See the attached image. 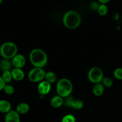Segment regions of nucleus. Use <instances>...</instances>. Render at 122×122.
<instances>
[{
	"label": "nucleus",
	"mask_w": 122,
	"mask_h": 122,
	"mask_svg": "<svg viewBox=\"0 0 122 122\" xmlns=\"http://www.w3.org/2000/svg\"><path fill=\"white\" fill-rule=\"evenodd\" d=\"M45 81L51 84V83H55L57 81V77L56 73H54L53 71H48L45 75Z\"/></svg>",
	"instance_id": "dca6fc26"
},
{
	"label": "nucleus",
	"mask_w": 122,
	"mask_h": 122,
	"mask_svg": "<svg viewBox=\"0 0 122 122\" xmlns=\"http://www.w3.org/2000/svg\"><path fill=\"white\" fill-rule=\"evenodd\" d=\"M73 100V97H71L70 95V96L65 98V100H64V104H65L66 106H67V107H71V103H72Z\"/></svg>",
	"instance_id": "b1692460"
},
{
	"label": "nucleus",
	"mask_w": 122,
	"mask_h": 122,
	"mask_svg": "<svg viewBox=\"0 0 122 122\" xmlns=\"http://www.w3.org/2000/svg\"><path fill=\"white\" fill-rule=\"evenodd\" d=\"M30 61L35 67L42 68L48 63V57L44 50L35 48L31 51L29 55Z\"/></svg>",
	"instance_id": "f257e3e1"
},
{
	"label": "nucleus",
	"mask_w": 122,
	"mask_h": 122,
	"mask_svg": "<svg viewBox=\"0 0 122 122\" xmlns=\"http://www.w3.org/2000/svg\"><path fill=\"white\" fill-rule=\"evenodd\" d=\"M50 104L53 108H59L64 104V99L60 95H56L51 98Z\"/></svg>",
	"instance_id": "9b49d317"
},
{
	"label": "nucleus",
	"mask_w": 122,
	"mask_h": 122,
	"mask_svg": "<svg viewBox=\"0 0 122 122\" xmlns=\"http://www.w3.org/2000/svg\"><path fill=\"white\" fill-rule=\"evenodd\" d=\"M51 83L46 81L39 82L38 86V92L42 95H45L48 94L51 91Z\"/></svg>",
	"instance_id": "6e6552de"
},
{
	"label": "nucleus",
	"mask_w": 122,
	"mask_h": 122,
	"mask_svg": "<svg viewBox=\"0 0 122 122\" xmlns=\"http://www.w3.org/2000/svg\"><path fill=\"white\" fill-rule=\"evenodd\" d=\"M104 88L103 85L101 83H97L95 84L94 86L92 89L93 94L95 96L97 97H100L103 94L104 92Z\"/></svg>",
	"instance_id": "4468645a"
},
{
	"label": "nucleus",
	"mask_w": 122,
	"mask_h": 122,
	"mask_svg": "<svg viewBox=\"0 0 122 122\" xmlns=\"http://www.w3.org/2000/svg\"><path fill=\"white\" fill-rule=\"evenodd\" d=\"M13 79L16 81H21L25 77V73L21 69L14 68L11 70Z\"/></svg>",
	"instance_id": "9d476101"
},
{
	"label": "nucleus",
	"mask_w": 122,
	"mask_h": 122,
	"mask_svg": "<svg viewBox=\"0 0 122 122\" xmlns=\"http://www.w3.org/2000/svg\"><path fill=\"white\" fill-rule=\"evenodd\" d=\"M88 79L94 84L101 83L104 78V74L102 70L98 67H93L88 71Z\"/></svg>",
	"instance_id": "39448f33"
},
{
	"label": "nucleus",
	"mask_w": 122,
	"mask_h": 122,
	"mask_svg": "<svg viewBox=\"0 0 122 122\" xmlns=\"http://www.w3.org/2000/svg\"><path fill=\"white\" fill-rule=\"evenodd\" d=\"M30 110L29 105L26 102H21L16 107V112L20 114H26Z\"/></svg>",
	"instance_id": "ddd939ff"
},
{
	"label": "nucleus",
	"mask_w": 122,
	"mask_h": 122,
	"mask_svg": "<svg viewBox=\"0 0 122 122\" xmlns=\"http://www.w3.org/2000/svg\"><path fill=\"white\" fill-rule=\"evenodd\" d=\"M61 122H76V118L73 114H68L63 117Z\"/></svg>",
	"instance_id": "412c9836"
},
{
	"label": "nucleus",
	"mask_w": 122,
	"mask_h": 122,
	"mask_svg": "<svg viewBox=\"0 0 122 122\" xmlns=\"http://www.w3.org/2000/svg\"><path fill=\"white\" fill-rule=\"evenodd\" d=\"M63 22L68 29H75L81 25V17L76 11H68L63 15Z\"/></svg>",
	"instance_id": "f03ea898"
},
{
	"label": "nucleus",
	"mask_w": 122,
	"mask_h": 122,
	"mask_svg": "<svg viewBox=\"0 0 122 122\" xmlns=\"http://www.w3.org/2000/svg\"><path fill=\"white\" fill-rule=\"evenodd\" d=\"M4 91L7 95H12L14 92V88L13 86L10 85H6L4 89Z\"/></svg>",
	"instance_id": "4be33fe9"
},
{
	"label": "nucleus",
	"mask_w": 122,
	"mask_h": 122,
	"mask_svg": "<svg viewBox=\"0 0 122 122\" xmlns=\"http://www.w3.org/2000/svg\"><path fill=\"white\" fill-rule=\"evenodd\" d=\"M101 83L106 88H110L113 85V81L111 78L108 77H104Z\"/></svg>",
	"instance_id": "aec40b11"
},
{
	"label": "nucleus",
	"mask_w": 122,
	"mask_h": 122,
	"mask_svg": "<svg viewBox=\"0 0 122 122\" xmlns=\"http://www.w3.org/2000/svg\"><path fill=\"white\" fill-rule=\"evenodd\" d=\"M83 106H84V104L82 100H79V99H74L71 103V107L75 110H79L83 108Z\"/></svg>",
	"instance_id": "f3484780"
},
{
	"label": "nucleus",
	"mask_w": 122,
	"mask_h": 122,
	"mask_svg": "<svg viewBox=\"0 0 122 122\" xmlns=\"http://www.w3.org/2000/svg\"><path fill=\"white\" fill-rule=\"evenodd\" d=\"M26 63V60L25 56L22 54H17L12 59V63L14 68L21 69L25 66Z\"/></svg>",
	"instance_id": "0eeeda50"
},
{
	"label": "nucleus",
	"mask_w": 122,
	"mask_h": 122,
	"mask_svg": "<svg viewBox=\"0 0 122 122\" xmlns=\"http://www.w3.org/2000/svg\"><path fill=\"white\" fill-rule=\"evenodd\" d=\"M0 52L4 59H13L17 53V46L14 43L6 42L1 45Z\"/></svg>",
	"instance_id": "20e7f679"
},
{
	"label": "nucleus",
	"mask_w": 122,
	"mask_h": 122,
	"mask_svg": "<svg viewBox=\"0 0 122 122\" xmlns=\"http://www.w3.org/2000/svg\"><path fill=\"white\" fill-rule=\"evenodd\" d=\"M97 12L99 15L101 16H105L106 15H107V13H108V7L106 5V4H101L98 9Z\"/></svg>",
	"instance_id": "6ab92c4d"
},
{
	"label": "nucleus",
	"mask_w": 122,
	"mask_h": 122,
	"mask_svg": "<svg viewBox=\"0 0 122 122\" xmlns=\"http://www.w3.org/2000/svg\"><path fill=\"white\" fill-rule=\"evenodd\" d=\"M100 4L99 2H96V1H94V2H92L91 4V8L92 10H93L97 11L99 7H100Z\"/></svg>",
	"instance_id": "393cba45"
},
{
	"label": "nucleus",
	"mask_w": 122,
	"mask_h": 122,
	"mask_svg": "<svg viewBox=\"0 0 122 122\" xmlns=\"http://www.w3.org/2000/svg\"><path fill=\"white\" fill-rule=\"evenodd\" d=\"M13 66L12 61H10V60L4 59L2 60L0 63V68L1 70L3 71H10L11 70Z\"/></svg>",
	"instance_id": "2eb2a0df"
},
{
	"label": "nucleus",
	"mask_w": 122,
	"mask_h": 122,
	"mask_svg": "<svg viewBox=\"0 0 122 122\" xmlns=\"http://www.w3.org/2000/svg\"><path fill=\"white\" fill-rule=\"evenodd\" d=\"M73 91V84L71 81L66 78H62L57 82L56 91L57 95L66 98L70 96Z\"/></svg>",
	"instance_id": "7ed1b4c3"
},
{
	"label": "nucleus",
	"mask_w": 122,
	"mask_h": 122,
	"mask_svg": "<svg viewBox=\"0 0 122 122\" xmlns=\"http://www.w3.org/2000/svg\"><path fill=\"white\" fill-rule=\"evenodd\" d=\"M5 122H20V114L16 111L11 110L5 114Z\"/></svg>",
	"instance_id": "1a4fd4ad"
},
{
	"label": "nucleus",
	"mask_w": 122,
	"mask_h": 122,
	"mask_svg": "<svg viewBox=\"0 0 122 122\" xmlns=\"http://www.w3.org/2000/svg\"><path fill=\"white\" fill-rule=\"evenodd\" d=\"M6 86V83L3 79H2V77H0V90L2 91L4 89L5 86Z\"/></svg>",
	"instance_id": "a878e982"
},
{
	"label": "nucleus",
	"mask_w": 122,
	"mask_h": 122,
	"mask_svg": "<svg viewBox=\"0 0 122 122\" xmlns=\"http://www.w3.org/2000/svg\"><path fill=\"white\" fill-rule=\"evenodd\" d=\"M113 76L119 80H122V68H117L113 72Z\"/></svg>",
	"instance_id": "5701e85b"
},
{
	"label": "nucleus",
	"mask_w": 122,
	"mask_h": 122,
	"mask_svg": "<svg viewBox=\"0 0 122 122\" xmlns=\"http://www.w3.org/2000/svg\"><path fill=\"white\" fill-rule=\"evenodd\" d=\"M2 79L5 82V83H9L13 79L11 71H5L2 73V76H1Z\"/></svg>",
	"instance_id": "a211bd4d"
},
{
	"label": "nucleus",
	"mask_w": 122,
	"mask_h": 122,
	"mask_svg": "<svg viewBox=\"0 0 122 122\" xmlns=\"http://www.w3.org/2000/svg\"><path fill=\"white\" fill-rule=\"evenodd\" d=\"M11 110V104L7 100H2L0 101V112L7 114Z\"/></svg>",
	"instance_id": "f8f14e48"
},
{
	"label": "nucleus",
	"mask_w": 122,
	"mask_h": 122,
	"mask_svg": "<svg viewBox=\"0 0 122 122\" xmlns=\"http://www.w3.org/2000/svg\"><path fill=\"white\" fill-rule=\"evenodd\" d=\"M46 73L42 68L34 67L30 70L28 74V79L33 83L41 82L45 79Z\"/></svg>",
	"instance_id": "423d86ee"
},
{
	"label": "nucleus",
	"mask_w": 122,
	"mask_h": 122,
	"mask_svg": "<svg viewBox=\"0 0 122 122\" xmlns=\"http://www.w3.org/2000/svg\"><path fill=\"white\" fill-rule=\"evenodd\" d=\"M98 2L100 4H106L107 3H108L110 0H98Z\"/></svg>",
	"instance_id": "bb28decb"
}]
</instances>
